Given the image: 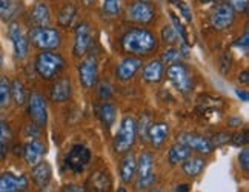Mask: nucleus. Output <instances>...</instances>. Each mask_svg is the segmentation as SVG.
Segmentation results:
<instances>
[{
    "instance_id": "f257e3e1",
    "label": "nucleus",
    "mask_w": 249,
    "mask_h": 192,
    "mask_svg": "<svg viewBox=\"0 0 249 192\" xmlns=\"http://www.w3.org/2000/svg\"><path fill=\"white\" fill-rule=\"evenodd\" d=\"M122 48L132 55H148L157 50V38L148 30L132 28L122 37Z\"/></svg>"
},
{
    "instance_id": "f03ea898",
    "label": "nucleus",
    "mask_w": 249,
    "mask_h": 192,
    "mask_svg": "<svg viewBox=\"0 0 249 192\" xmlns=\"http://www.w3.org/2000/svg\"><path fill=\"white\" fill-rule=\"evenodd\" d=\"M63 68H65L63 57L55 52L43 51L37 55V59H36V71L45 80L55 79V77L62 72Z\"/></svg>"
},
{
    "instance_id": "7ed1b4c3",
    "label": "nucleus",
    "mask_w": 249,
    "mask_h": 192,
    "mask_svg": "<svg viewBox=\"0 0 249 192\" xmlns=\"http://www.w3.org/2000/svg\"><path fill=\"white\" fill-rule=\"evenodd\" d=\"M137 137V122L134 120L131 115H126L123 117L120 122V128L114 137V151L117 154H123V152H128L134 141H136Z\"/></svg>"
},
{
    "instance_id": "20e7f679",
    "label": "nucleus",
    "mask_w": 249,
    "mask_h": 192,
    "mask_svg": "<svg viewBox=\"0 0 249 192\" xmlns=\"http://www.w3.org/2000/svg\"><path fill=\"white\" fill-rule=\"evenodd\" d=\"M28 40H30L37 50L50 51L60 46L62 38H60V34L57 33V30H53L50 26H34L30 30Z\"/></svg>"
},
{
    "instance_id": "39448f33",
    "label": "nucleus",
    "mask_w": 249,
    "mask_h": 192,
    "mask_svg": "<svg viewBox=\"0 0 249 192\" xmlns=\"http://www.w3.org/2000/svg\"><path fill=\"white\" fill-rule=\"evenodd\" d=\"M137 189L145 191L154 185L156 174H154V156L152 152H142L137 160Z\"/></svg>"
},
{
    "instance_id": "423d86ee",
    "label": "nucleus",
    "mask_w": 249,
    "mask_h": 192,
    "mask_svg": "<svg viewBox=\"0 0 249 192\" xmlns=\"http://www.w3.org/2000/svg\"><path fill=\"white\" fill-rule=\"evenodd\" d=\"M168 79L177 91L183 94L191 92L194 88L193 77L183 63H172L168 68Z\"/></svg>"
},
{
    "instance_id": "0eeeda50",
    "label": "nucleus",
    "mask_w": 249,
    "mask_h": 192,
    "mask_svg": "<svg viewBox=\"0 0 249 192\" xmlns=\"http://www.w3.org/2000/svg\"><path fill=\"white\" fill-rule=\"evenodd\" d=\"M91 161V151L83 145H74L71 151L66 154L65 163L74 174H80Z\"/></svg>"
},
{
    "instance_id": "6e6552de",
    "label": "nucleus",
    "mask_w": 249,
    "mask_h": 192,
    "mask_svg": "<svg viewBox=\"0 0 249 192\" xmlns=\"http://www.w3.org/2000/svg\"><path fill=\"white\" fill-rule=\"evenodd\" d=\"M234 18H235V11L232 9V6L229 3H220L213 9L209 22L214 30L223 31L234 23Z\"/></svg>"
},
{
    "instance_id": "1a4fd4ad",
    "label": "nucleus",
    "mask_w": 249,
    "mask_h": 192,
    "mask_svg": "<svg viewBox=\"0 0 249 192\" xmlns=\"http://www.w3.org/2000/svg\"><path fill=\"white\" fill-rule=\"evenodd\" d=\"M28 114L37 126H45L48 122V106L40 92H33L28 99Z\"/></svg>"
},
{
    "instance_id": "9d476101",
    "label": "nucleus",
    "mask_w": 249,
    "mask_h": 192,
    "mask_svg": "<svg viewBox=\"0 0 249 192\" xmlns=\"http://www.w3.org/2000/svg\"><path fill=\"white\" fill-rule=\"evenodd\" d=\"M156 9L149 2H136L128 8V18L134 23L148 25L154 20Z\"/></svg>"
},
{
    "instance_id": "9b49d317",
    "label": "nucleus",
    "mask_w": 249,
    "mask_h": 192,
    "mask_svg": "<svg viewBox=\"0 0 249 192\" xmlns=\"http://www.w3.org/2000/svg\"><path fill=\"white\" fill-rule=\"evenodd\" d=\"M177 141L185 145L189 151H194L198 154H211L214 151L211 141L205 137H200L197 134H191V132H181L177 136Z\"/></svg>"
},
{
    "instance_id": "f8f14e48",
    "label": "nucleus",
    "mask_w": 249,
    "mask_h": 192,
    "mask_svg": "<svg viewBox=\"0 0 249 192\" xmlns=\"http://www.w3.org/2000/svg\"><path fill=\"white\" fill-rule=\"evenodd\" d=\"M97 77H99V65L95 57H86V59L80 63L79 66V79L80 83L85 88H92L97 83Z\"/></svg>"
},
{
    "instance_id": "ddd939ff",
    "label": "nucleus",
    "mask_w": 249,
    "mask_h": 192,
    "mask_svg": "<svg viewBox=\"0 0 249 192\" xmlns=\"http://www.w3.org/2000/svg\"><path fill=\"white\" fill-rule=\"evenodd\" d=\"M8 35L13 42V48H14V55L16 59H25L28 54V37L23 33V30L20 28V25L17 23H11L8 30Z\"/></svg>"
},
{
    "instance_id": "4468645a",
    "label": "nucleus",
    "mask_w": 249,
    "mask_h": 192,
    "mask_svg": "<svg viewBox=\"0 0 249 192\" xmlns=\"http://www.w3.org/2000/svg\"><path fill=\"white\" fill-rule=\"evenodd\" d=\"M92 33L88 23H80L75 28V38H74V55L82 57L88 52L91 42H92Z\"/></svg>"
},
{
    "instance_id": "2eb2a0df",
    "label": "nucleus",
    "mask_w": 249,
    "mask_h": 192,
    "mask_svg": "<svg viewBox=\"0 0 249 192\" xmlns=\"http://www.w3.org/2000/svg\"><path fill=\"white\" fill-rule=\"evenodd\" d=\"M28 188L25 175H16L13 172H3L0 175V192H22Z\"/></svg>"
},
{
    "instance_id": "dca6fc26",
    "label": "nucleus",
    "mask_w": 249,
    "mask_h": 192,
    "mask_svg": "<svg viewBox=\"0 0 249 192\" xmlns=\"http://www.w3.org/2000/svg\"><path fill=\"white\" fill-rule=\"evenodd\" d=\"M112 186L111 177L105 171H97L88 177L85 183V191L88 192H109Z\"/></svg>"
},
{
    "instance_id": "f3484780",
    "label": "nucleus",
    "mask_w": 249,
    "mask_h": 192,
    "mask_svg": "<svg viewBox=\"0 0 249 192\" xmlns=\"http://www.w3.org/2000/svg\"><path fill=\"white\" fill-rule=\"evenodd\" d=\"M142 66V60L137 59V57H128L123 62H120V65L116 68V75L117 79L122 82H128L131 80L134 75L137 74V71Z\"/></svg>"
},
{
    "instance_id": "a211bd4d",
    "label": "nucleus",
    "mask_w": 249,
    "mask_h": 192,
    "mask_svg": "<svg viewBox=\"0 0 249 192\" xmlns=\"http://www.w3.org/2000/svg\"><path fill=\"white\" fill-rule=\"evenodd\" d=\"M165 74V65L161 60H152L149 62L145 68H143L142 72V79L145 80L146 83H159L161 79H163Z\"/></svg>"
},
{
    "instance_id": "6ab92c4d",
    "label": "nucleus",
    "mask_w": 249,
    "mask_h": 192,
    "mask_svg": "<svg viewBox=\"0 0 249 192\" xmlns=\"http://www.w3.org/2000/svg\"><path fill=\"white\" fill-rule=\"evenodd\" d=\"M31 177L34 185L39 188V189H45L51 181V166L48 165L45 161L37 163L36 166H33V172H31Z\"/></svg>"
},
{
    "instance_id": "aec40b11",
    "label": "nucleus",
    "mask_w": 249,
    "mask_h": 192,
    "mask_svg": "<svg viewBox=\"0 0 249 192\" xmlns=\"http://www.w3.org/2000/svg\"><path fill=\"white\" fill-rule=\"evenodd\" d=\"M45 154V146L43 143L39 140H31L25 146V160L30 166H36L37 163H40Z\"/></svg>"
},
{
    "instance_id": "412c9836",
    "label": "nucleus",
    "mask_w": 249,
    "mask_h": 192,
    "mask_svg": "<svg viewBox=\"0 0 249 192\" xmlns=\"http://www.w3.org/2000/svg\"><path fill=\"white\" fill-rule=\"evenodd\" d=\"M71 82L68 79H59L51 88V99L57 103L68 102L71 97Z\"/></svg>"
},
{
    "instance_id": "4be33fe9",
    "label": "nucleus",
    "mask_w": 249,
    "mask_h": 192,
    "mask_svg": "<svg viewBox=\"0 0 249 192\" xmlns=\"http://www.w3.org/2000/svg\"><path fill=\"white\" fill-rule=\"evenodd\" d=\"M22 13L20 0H0V18L5 22H11Z\"/></svg>"
},
{
    "instance_id": "5701e85b",
    "label": "nucleus",
    "mask_w": 249,
    "mask_h": 192,
    "mask_svg": "<svg viewBox=\"0 0 249 192\" xmlns=\"http://www.w3.org/2000/svg\"><path fill=\"white\" fill-rule=\"evenodd\" d=\"M136 171H137V160L134 157V154H126L123 157L120 163V177L123 183H131L136 177Z\"/></svg>"
},
{
    "instance_id": "b1692460",
    "label": "nucleus",
    "mask_w": 249,
    "mask_h": 192,
    "mask_svg": "<svg viewBox=\"0 0 249 192\" xmlns=\"http://www.w3.org/2000/svg\"><path fill=\"white\" fill-rule=\"evenodd\" d=\"M168 134H169V126L166 123H156V124H151L148 139L151 140V145L156 149H159L168 139Z\"/></svg>"
},
{
    "instance_id": "393cba45",
    "label": "nucleus",
    "mask_w": 249,
    "mask_h": 192,
    "mask_svg": "<svg viewBox=\"0 0 249 192\" xmlns=\"http://www.w3.org/2000/svg\"><path fill=\"white\" fill-rule=\"evenodd\" d=\"M31 20L36 26H48L51 23V11L46 3H37L31 11Z\"/></svg>"
},
{
    "instance_id": "a878e982",
    "label": "nucleus",
    "mask_w": 249,
    "mask_h": 192,
    "mask_svg": "<svg viewBox=\"0 0 249 192\" xmlns=\"http://www.w3.org/2000/svg\"><path fill=\"white\" fill-rule=\"evenodd\" d=\"M191 152L185 145H181V143H177V145L171 146L169 152H168V160L171 165H180V163H183L186 158L191 157Z\"/></svg>"
},
{
    "instance_id": "bb28decb",
    "label": "nucleus",
    "mask_w": 249,
    "mask_h": 192,
    "mask_svg": "<svg viewBox=\"0 0 249 192\" xmlns=\"http://www.w3.org/2000/svg\"><path fill=\"white\" fill-rule=\"evenodd\" d=\"M205 169V160L202 157H189L183 161V172L188 177H197Z\"/></svg>"
},
{
    "instance_id": "cd10ccee",
    "label": "nucleus",
    "mask_w": 249,
    "mask_h": 192,
    "mask_svg": "<svg viewBox=\"0 0 249 192\" xmlns=\"http://www.w3.org/2000/svg\"><path fill=\"white\" fill-rule=\"evenodd\" d=\"M13 139L11 128L5 122H0V160H3L9 149V143Z\"/></svg>"
},
{
    "instance_id": "c85d7f7f",
    "label": "nucleus",
    "mask_w": 249,
    "mask_h": 192,
    "mask_svg": "<svg viewBox=\"0 0 249 192\" xmlns=\"http://www.w3.org/2000/svg\"><path fill=\"white\" fill-rule=\"evenodd\" d=\"M99 117L102 120V123L105 126L111 128L114 122H116V117H117V111H116V106L111 103H105L100 106V111H99Z\"/></svg>"
},
{
    "instance_id": "c756f323",
    "label": "nucleus",
    "mask_w": 249,
    "mask_h": 192,
    "mask_svg": "<svg viewBox=\"0 0 249 192\" xmlns=\"http://www.w3.org/2000/svg\"><path fill=\"white\" fill-rule=\"evenodd\" d=\"M74 18H75V6L68 3L60 9L57 20H59V25L62 26H70L74 22Z\"/></svg>"
},
{
    "instance_id": "7c9ffc66",
    "label": "nucleus",
    "mask_w": 249,
    "mask_h": 192,
    "mask_svg": "<svg viewBox=\"0 0 249 192\" xmlns=\"http://www.w3.org/2000/svg\"><path fill=\"white\" fill-rule=\"evenodd\" d=\"M122 3H123V0H103L102 11L108 17H116L122 11Z\"/></svg>"
},
{
    "instance_id": "2f4dec72",
    "label": "nucleus",
    "mask_w": 249,
    "mask_h": 192,
    "mask_svg": "<svg viewBox=\"0 0 249 192\" xmlns=\"http://www.w3.org/2000/svg\"><path fill=\"white\" fill-rule=\"evenodd\" d=\"M11 97L14 99L16 105H23L26 102V91L20 80H14L11 83Z\"/></svg>"
},
{
    "instance_id": "473e14b6",
    "label": "nucleus",
    "mask_w": 249,
    "mask_h": 192,
    "mask_svg": "<svg viewBox=\"0 0 249 192\" xmlns=\"http://www.w3.org/2000/svg\"><path fill=\"white\" fill-rule=\"evenodd\" d=\"M11 99V83L6 77H0V108H5Z\"/></svg>"
},
{
    "instance_id": "72a5a7b5",
    "label": "nucleus",
    "mask_w": 249,
    "mask_h": 192,
    "mask_svg": "<svg viewBox=\"0 0 249 192\" xmlns=\"http://www.w3.org/2000/svg\"><path fill=\"white\" fill-rule=\"evenodd\" d=\"M149 128H151V117H149L148 114L142 115L140 122L137 123V131H139V134H140V139H142V140H148Z\"/></svg>"
},
{
    "instance_id": "f704fd0d",
    "label": "nucleus",
    "mask_w": 249,
    "mask_h": 192,
    "mask_svg": "<svg viewBox=\"0 0 249 192\" xmlns=\"http://www.w3.org/2000/svg\"><path fill=\"white\" fill-rule=\"evenodd\" d=\"M161 38H163V42H165V43L172 45V43H177V42H178V34H177V31L174 30V26L166 25V26L163 28V30H161Z\"/></svg>"
},
{
    "instance_id": "c9c22d12",
    "label": "nucleus",
    "mask_w": 249,
    "mask_h": 192,
    "mask_svg": "<svg viewBox=\"0 0 249 192\" xmlns=\"http://www.w3.org/2000/svg\"><path fill=\"white\" fill-rule=\"evenodd\" d=\"M171 20H172V23H174V30L181 37V40H183L185 43H189V40H188V33L185 30V26H183V23L180 22V18L174 13H171Z\"/></svg>"
},
{
    "instance_id": "e433bc0d",
    "label": "nucleus",
    "mask_w": 249,
    "mask_h": 192,
    "mask_svg": "<svg viewBox=\"0 0 249 192\" xmlns=\"http://www.w3.org/2000/svg\"><path fill=\"white\" fill-rule=\"evenodd\" d=\"M231 140V134L228 132H220V134H215V136L211 139V145L213 148H217V146H222V145H226V143Z\"/></svg>"
},
{
    "instance_id": "4c0bfd02",
    "label": "nucleus",
    "mask_w": 249,
    "mask_h": 192,
    "mask_svg": "<svg viewBox=\"0 0 249 192\" xmlns=\"http://www.w3.org/2000/svg\"><path fill=\"white\" fill-rule=\"evenodd\" d=\"M180 52L177 51V50H174V48H169V50L161 55V62H165V63H169V65H172V63H177V60L180 59Z\"/></svg>"
},
{
    "instance_id": "58836bf2",
    "label": "nucleus",
    "mask_w": 249,
    "mask_h": 192,
    "mask_svg": "<svg viewBox=\"0 0 249 192\" xmlns=\"http://www.w3.org/2000/svg\"><path fill=\"white\" fill-rule=\"evenodd\" d=\"M248 132L246 131H243V132H240V134H235V136H232L231 137V141H232V145H235V146H246L248 145Z\"/></svg>"
},
{
    "instance_id": "ea45409f",
    "label": "nucleus",
    "mask_w": 249,
    "mask_h": 192,
    "mask_svg": "<svg viewBox=\"0 0 249 192\" xmlns=\"http://www.w3.org/2000/svg\"><path fill=\"white\" fill-rule=\"evenodd\" d=\"M238 165H240V168L248 172L249 171V149L245 148L242 152H240V156H238Z\"/></svg>"
},
{
    "instance_id": "a19ab883",
    "label": "nucleus",
    "mask_w": 249,
    "mask_h": 192,
    "mask_svg": "<svg viewBox=\"0 0 249 192\" xmlns=\"http://www.w3.org/2000/svg\"><path fill=\"white\" fill-rule=\"evenodd\" d=\"M99 95L100 99H109L112 95V86L108 82H102L99 86Z\"/></svg>"
},
{
    "instance_id": "79ce46f5",
    "label": "nucleus",
    "mask_w": 249,
    "mask_h": 192,
    "mask_svg": "<svg viewBox=\"0 0 249 192\" xmlns=\"http://www.w3.org/2000/svg\"><path fill=\"white\" fill-rule=\"evenodd\" d=\"M248 3H249V0H231V5L234 11L237 13H248Z\"/></svg>"
},
{
    "instance_id": "37998d69",
    "label": "nucleus",
    "mask_w": 249,
    "mask_h": 192,
    "mask_svg": "<svg viewBox=\"0 0 249 192\" xmlns=\"http://www.w3.org/2000/svg\"><path fill=\"white\" fill-rule=\"evenodd\" d=\"M176 6L180 9V14L185 17V20H186L188 23L193 22V14H191V9H189V6H188L186 3H183V2H181V0H180V2H178Z\"/></svg>"
},
{
    "instance_id": "c03bdc74",
    "label": "nucleus",
    "mask_w": 249,
    "mask_h": 192,
    "mask_svg": "<svg viewBox=\"0 0 249 192\" xmlns=\"http://www.w3.org/2000/svg\"><path fill=\"white\" fill-rule=\"evenodd\" d=\"M62 192H85V188L75 185V183H68L62 188Z\"/></svg>"
},
{
    "instance_id": "a18cd8bd",
    "label": "nucleus",
    "mask_w": 249,
    "mask_h": 192,
    "mask_svg": "<svg viewBox=\"0 0 249 192\" xmlns=\"http://www.w3.org/2000/svg\"><path fill=\"white\" fill-rule=\"evenodd\" d=\"M235 46H238V48H243V51H245V52L248 51V48H249V37H248V30L245 31V35L240 38V40H237Z\"/></svg>"
},
{
    "instance_id": "49530a36",
    "label": "nucleus",
    "mask_w": 249,
    "mask_h": 192,
    "mask_svg": "<svg viewBox=\"0 0 249 192\" xmlns=\"http://www.w3.org/2000/svg\"><path fill=\"white\" fill-rule=\"evenodd\" d=\"M238 80H240L242 83H245V85H248V82H249V74H248V71L240 72V75H238Z\"/></svg>"
},
{
    "instance_id": "de8ad7c7",
    "label": "nucleus",
    "mask_w": 249,
    "mask_h": 192,
    "mask_svg": "<svg viewBox=\"0 0 249 192\" xmlns=\"http://www.w3.org/2000/svg\"><path fill=\"white\" fill-rule=\"evenodd\" d=\"M235 94H237V97L240 99V100H243V102H248V92H246V91H240V89H237V91H235Z\"/></svg>"
},
{
    "instance_id": "09e8293b",
    "label": "nucleus",
    "mask_w": 249,
    "mask_h": 192,
    "mask_svg": "<svg viewBox=\"0 0 249 192\" xmlns=\"http://www.w3.org/2000/svg\"><path fill=\"white\" fill-rule=\"evenodd\" d=\"M189 191V186L188 185H178L176 188V192H188Z\"/></svg>"
},
{
    "instance_id": "8fccbe9b",
    "label": "nucleus",
    "mask_w": 249,
    "mask_h": 192,
    "mask_svg": "<svg viewBox=\"0 0 249 192\" xmlns=\"http://www.w3.org/2000/svg\"><path fill=\"white\" fill-rule=\"evenodd\" d=\"M229 122H232V123H231V126H238V124H242V120H240V119H231Z\"/></svg>"
},
{
    "instance_id": "3c124183",
    "label": "nucleus",
    "mask_w": 249,
    "mask_h": 192,
    "mask_svg": "<svg viewBox=\"0 0 249 192\" xmlns=\"http://www.w3.org/2000/svg\"><path fill=\"white\" fill-rule=\"evenodd\" d=\"M166 2L171 3V5H177V3L180 2V0H166Z\"/></svg>"
},
{
    "instance_id": "603ef678",
    "label": "nucleus",
    "mask_w": 249,
    "mask_h": 192,
    "mask_svg": "<svg viewBox=\"0 0 249 192\" xmlns=\"http://www.w3.org/2000/svg\"><path fill=\"white\" fill-rule=\"evenodd\" d=\"M202 3H209V2H217V0H200Z\"/></svg>"
},
{
    "instance_id": "864d4df0",
    "label": "nucleus",
    "mask_w": 249,
    "mask_h": 192,
    "mask_svg": "<svg viewBox=\"0 0 249 192\" xmlns=\"http://www.w3.org/2000/svg\"><path fill=\"white\" fill-rule=\"evenodd\" d=\"M117 192H128V191L124 189V188H119V189H117Z\"/></svg>"
},
{
    "instance_id": "5fc2aeb1",
    "label": "nucleus",
    "mask_w": 249,
    "mask_h": 192,
    "mask_svg": "<svg viewBox=\"0 0 249 192\" xmlns=\"http://www.w3.org/2000/svg\"><path fill=\"white\" fill-rule=\"evenodd\" d=\"M151 192H163V191H160V189H152Z\"/></svg>"
},
{
    "instance_id": "6e6d98bb",
    "label": "nucleus",
    "mask_w": 249,
    "mask_h": 192,
    "mask_svg": "<svg viewBox=\"0 0 249 192\" xmlns=\"http://www.w3.org/2000/svg\"><path fill=\"white\" fill-rule=\"evenodd\" d=\"M2 62H3V59H2V54H0V66H2Z\"/></svg>"
},
{
    "instance_id": "4d7b16f0",
    "label": "nucleus",
    "mask_w": 249,
    "mask_h": 192,
    "mask_svg": "<svg viewBox=\"0 0 249 192\" xmlns=\"http://www.w3.org/2000/svg\"><path fill=\"white\" fill-rule=\"evenodd\" d=\"M94 2V0H86V3H92Z\"/></svg>"
},
{
    "instance_id": "13d9d810",
    "label": "nucleus",
    "mask_w": 249,
    "mask_h": 192,
    "mask_svg": "<svg viewBox=\"0 0 249 192\" xmlns=\"http://www.w3.org/2000/svg\"><path fill=\"white\" fill-rule=\"evenodd\" d=\"M139 2H149V0H139Z\"/></svg>"
}]
</instances>
